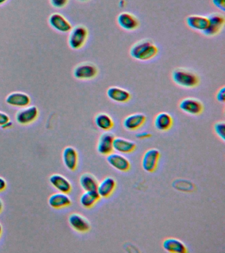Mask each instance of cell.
Here are the masks:
<instances>
[{
  "label": "cell",
  "instance_id": "d6a6232c",
  "mask_svg": "<svg viewBox=\"0 0 225 253\" xmlns=\"http://www.w3.org/2000/svg\"><path fill=\"white\" fill-rule=\"evenodd\" d=\"M151 137V134L147 131L140 132V133H137V135H136L137 139L141 140L149 139V138H150Z\"/></svg>",
  "mask_w": 225,
  "mask_h": 253
},
{
  "label": "cell",
  "instance_id": "1f68e13d",
  "mask_svg": "<svg viewBox=\"0 0 225 253\" xmlns=\"http://www.w3.org/2000/svg\"><path fill=\"white\" fill-rule=\"evenodd\" d=\"M213 4L222 11H225V0H212Z\"/></svg>",
  "mask_w": 225,
  "mask_h": 253
},
{
  "label": "cell",
  "instance_id": "9a60e30c",
  "mask_svg": "<svg viewBox=\"0 0 225 253\" xmlns=\"http://www.w3.org/2000/svg\"><path fill=\"white\" fill-rule=\"evenodd\" d=\"M107 95L112 101L120 104L127 103L132 98V94L128 90L116 86L108 88Z\"/></svg>",
  "mask_w": 225,
  "mask_h": 253
},
{
  "label": "cell",
  "instance_id": "74e56055",
  "mask_svg": "<svg viewBox=\"0 0 225 253\" xmlns=\"http://www.w3.org/2000/svg\"><path fill=\"white\" fill-rule=\"evenodd\" d=\"M7 0H0V5L3 4V3H5L6 2Z\"/></svg>",
  "mask_w": 225,
  "mask_h": 253
},
{
  "label": "cell",
  "instance_id": "d4e9b609",
  "mask_svg": "<svg viewBox=\"0 0 225 253\" xmlns=\"http://www.w3.org/2000/svg\"><path fill=\"white\" fill-rule=\"evenodd\" d=\"M94 124L98 129L103 131H109L114 126V122L110 115L99 113L94 118Z\"/></svg>",
  "mask_w": 225,
  "mask_h": 253
},
{
  "label": "cell",
  "instance_id": "7a4b0ae2",
  "mask_svg": "<svg viewBox=\"0 0 225 253\" xmlns=\"http://www.w3.org/2000/svg\"><path fill=\"white\" fill-rule=\"evenodd\" d=\"M172 79L177 85L184 88H196L199 86L200 78L196 73L186 68H177L172 73Z\"/></svg>",
  "mask_w": 225,
  "mask_h": 253
},
{
  "label": "cell",
  "instance_id": "f1b7e54d",
  "mask_svg": "<svg viewBox=\"0 0 225 253\" xmlns=\"http://www.w3.org/2000/svg\"><path fill=\"white\" fill-rule=\"evenodd\" d=\"M69 0H50L51 4L56 8H62L67 5Z\"/></svg>",
  "mask_w": 225,
  "mask_h": 253
},
{
  "label": "cell",
  "instance_id": "f546056e",
  "mask_svg": "<svg viewBox=\"0 0 225 253\" xmlns=\"http://www.w3.org/2000/svg\"><path fill=\"white\" fill-rule=\"evenodd\" d=\"M217 101L220 103H225V87L223 86L217 91L216 94Z\"/></svg>",
  "mask_w": 225,
  "mask_h": 253
},
{
  "label": "cell",
  "instance_id": "5bb4252c",
  "mask_svg": "<svg viewBox=\"0 0 225 253\" xmlns=\"http://www.w3.org/2000/svg\"><path fill=\"white\" fill-rule=\"evenodd\" d=\"M62 161L68 170L75 171L79 162L78 152L73 147H67L62 152Z\"/></svg>",
  "mask_w": 225,
  "mask_h": 253
},
{
  "label": "cell",
  "instance_id": "8d00e7d4",
  "mask_svg": "<svg viewBox=\"0 0 225 253\" xmlns=\"http://www.w3.org/2000/svg\"><path fill=\"white\" fill-rule=\"evenodd\" d=\"M2 226H1V223H0V237H1V234H2Z\"/></svg>",
  "mask_w": 225,
  "mask_h": 253
},
{
  "label": "cell",
  "instance_id": "d6986e66",
  "mask_svg": "<svg viewBox=\"0 0 225 253\" xmlns=\"http://www.w3.org/2000/svg\"><path fill=\"white\" fill-rule=\"evenodd\" d=\"M116 188V181L112 177H107L103 179L101 182L98 183L97 190L101 198L107 199L110 197L114 192Z\"/></svg>",
  "mask_w": 225,
  "mask_h": 253
},
{
  "label": "cell",
  "instance_id": "4fadbf2b",
  "mask_svg": "<svg viewBox=\"0 0 225 253\" xmlns=\"http://www.w3.org/2000/svg\"><path fill=\"white\" fill-rule=\"evenodd\" d=\"M68 222L71 228L78 233H87L90 229V222L88 219L77 213L70 214L68 218Z\"/></svg>",
  "mask_w": 225,
  "mask_h": 253
},
{
  "label": "cell",
  "instance_id": "83f0119b",
  "mask_svg": "<svg viewBox=\"0 0 225 253\" xmlns=\"http://www.w3.org/2000/svg\"><path fill=\"white\" fill-rule=\"evenodd\" d=\"M214 131L217 137L222 140L223 142L225 141V124L224 122H218L215 124Z\"/></svg>",
  "mask_w": 225,
  "mask_h": 253
},
{
  "label": "cell",
  "instance_id": "cb8c5ba5",
  "mask_svg": "<svg viewBox=\"0 0 225 253\" xmlns=\"http://www.w3.org/2000/svg\"><path fill=\"white\" fill-rule=\"evenodd\" d=\"M113 147H114V152L122 154H128L133 152L135 150L136 144L134 141L123 137H115Z\"/></svg>",
  "mask_w": 225,
  "mask_h": 253
},
{
  "label": "cell",
  "instance_id": "d590c367",
  "mask_svg": "<svg viewBox=\"0 0 225 253\" xmlns=\"http://www.w3.org/2000/svg\"><path fill=\"white\" fill-rule=\"evenodd\" d=\"M3 210V203L2 201H1V199H0V213L1 212V211H2Z\"/></svg>",
  "mask_w": 225,
  "mask_h": 253
},
{
  "label": "cell",
  "instance_id": "ba28073f",
  "mask_svg": "<svg viewBox=\"0 0 225 253\" xmlns=\"http://www.w3.org/2000/svg\"><path fill=\"white\" fill-rule=\"evenodd\" d=\"M107 156L108 163L114 169L120 172H126L130 170L131 164L124 154L113 152Z\"/></svg>",
  "mask_w": 225,
  "mask_h": 253
},
{
  "label": "cell",
  "instance_id": "e575fe53",
  "mask_svg": "<svg viewBox=\"0 0 225 253\" xmlns=\"http://www.w3.org/2000/svg\"><path fill=\"white\" fill-rule=\"evenodd\" d=\"M13 126V123L11 122H9L8 123H7L6 124H5L4 126H1L2 129H9V128H11V126Z\"/></svg>",
  "mask_w": 225,
  "mask_h": 253
},
{
  "label": "cell",
  "instance_id": "44dd1931",
  "mask_svg": "<svg viewBox=\"0 0 225 253\" xmlns=\"http://www.w3.org/2000/svg\"><path fill=\"white\" fill-rule=\"evenodd\" d=\"M186 24L191 29L203 33L209 25V20L206 16L192 15L186 18Z\"/></svg>",
  "mask_w": 225,
  "mask_h": 253
},
{
  "label": "cell",
  "instance_id": "3957f363",
  "mask_svg": "<svg viewBox=\"0 0 225 253\" xmlns=\"http://www.w3.org/2000/svg\"><path fill=\"white\" fill-rule=\"evenodd\" d=\"M88 37V28L83 25H77L70 31L68 43L73 50H79L86 44Z\"/></svg>",
  "mask_w": 225,
  "mask_h": 253
},
{
  "label": "cell",
  "instance_id": "7402d4cb",
  "mask_svg": "<svg viewBox=\"0 0 225 253\" xmlns=\"http://www.w3.org/2000/svg\"><path fill=\"white\" fill-rule=\"evenodd\" d=\"M48 204L53 209H61L69 207L71 205V199L68 194L58 192L50 195Z\"/></svg>",
  "mask_w": 225,
  "mask_h": 253
},
{
  "label": "cell",
  "instance_id": "8fae6325",
  "mask_svg": "<svg viewBox=\"0 0 225 253\" xmlns=\"http://www.w3.org/2000/svg\"><path fill=\"white\" fill-rule=\"evenodd\" d=\"M117 22L122 29L134 31L139 27V21L137 17L129 12H122L118 15Z\"/></svg>",
  "mask_w": 225,
  "mask_h": 253
},
{
  "label": "cell",
  "instance_id": "ac0fdd59",
  "mask_svg": "<svg viewBox=\"0 0 225 253\" xmlns=\"http://www.w3.org/2000/svg\"><path fill=\"white\" fill-rule=\"evenodd\" d=\"M49 181L52 186L58 190V192L68 194L72 190L71 182L61 174L55 173V174L50 175Z\"/></svg>",
  "mask_w": 225,
  "mask_h": 253
},
{
  "label": "cell",
  "instance_id": "484cf974",
  "mask_svg": "<svg viewBox=\"0 0 225 253\" xmlns=\"http://www.w3.org/2000/svg\"><path fill=\"white\" fill-rule=\"evenodd\" d=\"M101 199V196L96 190L85 191L81 194L79 202L81 205L85 209H90L93 207Z\"/></svg>",
  "mask_w": 225,
  "mask_h": 253
},
{
  "label": "cell",
  "instance_id": "9c48e42d",
  "mask_svg": "<svg viewBox=\"0 0 225 253\" xmlns=\"http://www.w3.org/2000/svg\"><path fill=\"white\" fill-rule=\"evenodd\" d=\"M39 116V109L35 105H28L22 107L16 116L17 122L22 126H26L35 122Z\"/></svg>",
  "mask_w": 225,
  "mask_h": 253
},
{
  "label": "cell",
  "instance_id": "7c38bea8",
  "mask_svg": "<svg viewBox=\"0 0 225 253\" xmlns=\"http://www.w3.org/2000/svg\"><path fill=\"white\" fill-rule=\"evenodd\" d=\"M147 117L141 113H135L126 117L123 120V126L128 131H135L146 123Z\"/></svg>",
  "mask_w": 225,
  "mask_h": 253
},
{
  "label": "cell",
  "instance_id": "8992f818",
  "mask_svg": "<svg viewBox=\"0 0 225 253\" xmlns=\"http://www.w3.org/2000/svg\"><path fill=\"white\" fill-rule=\"evenodd\" d=\"M160 157V151L153 148L149 149L143 154L141 159V166L147 173H153L158 169Z\"/></svg>",
  "mask_w": 225,
  "mask_h": 253
},
{
  "label": "cell",
  "instance_id": "277c9868",
  "mask_svg": "<svg viewBox=\"0 0 225 253\" xmlns=\"http://www.w3.org/2000/svg\"><path fill=\"white\" fill-rule=\"evenodd\" d=\"M98 74L97 66L90 62H84L79 64L73 70V76L78 80H92L95 78Z\"/></svg>",
  "mask_w": 225,
  "mask_h": 253
},
{
  "label": "cell",
  "instance_id": "ffe728a7",
  "mask_svg": "<svg viewBox=\"0 0 225 253\" xmlns=\"http://www.w3.org/2000/svg\"><path fill=\"white\" fill-rule=\"evenodd\" d=\"M162 248L168 253H186L188 248L185 243L177 238L168 237L162 241Z\"/></svg>",
  "mask_w": 225,
  "mask_h": 253
},
{
  "label": "cell",
  "instance_id": "2e32d148",
  "mask_svg": "<svg viewBox=\"0 0 225 253\" xmlns=\"http://www.w3.org/2000/svg\"><path fill=\"white\" fill-rule=\"evenodd\" d=\"M48 21L52 28L61 33H68L72 29V25L69 21L60 13H53L49 18Z\"/></svg>",
  "mask_w": 225,
  "mask_h": 253
},
{
  "label": "cell",
  "instance_id": "836d02e7",
  "mask_svg": "<svg viewBox=\"0 0 225 253\" xmlns=\"http://www.w3.org/2000/svg\"><path fill=\"white\" fill-rule=\"evenodd\" d=\"M7 188V182L4 178L0 177V192H2Z\"/></svg>",
  "mask_w": 225,
  "mask_h": 253
},
{
  "label": "cell",
  "instance_id": "6da1fadb",
  "mask_svg": "<svg viewBox=\"0 0 225 253\" xmlns=\"http://www.w3.org/2000/svg\"><path fill=\"white\" fill-rule=\"evenodd\" d=\"M158 46L149 39L137 41L130 48V54L134 60L147 62L154 59L158 54Z\"/></svg>",
  "mask_w": 225,
  "mask_h": 253
},
{
  "label": "cell",
  "instance_id": "4316f807",
  "mask_svg": "<svg viewBox=\"0 0 225 253\" xmlns=\"http://www.w3.org/2000/svg\"><path fill=\"white\" fill-rule=\"evenodd\" d=\"M79 184L84 191L96 190L98 181L93 175L86 173L81 175L80 178H79Z\"/></svg>",
  "mask_w": 225,
  "mask_h": 253
},
{
  "label": "cell",
  "instance_id": "30bf717a",
  "mask_svg": "<svg viewBox=\"0 0 225 253\" xmlns=\"http://www.w3.org/2000/svg\"><path fill=\"white\" fill-rule=\"evenodd\" d=\"M115 136L111 132L105 131L102 133L98 138L96 150L100 154L103 156H108L114 152L113 143Z\"/></svg>",
  "mask_w": 225,
  "mask_h": 253
},
{
  "label": "cell",
  "instance_id": "5b68a950",
  "mask_svg": "<svg viewBox=\"0 0 225 253\" xmlns=\"http://www.w3.org/2000/svg\"><path fill=\"white\" fill-rule=\"evenodd\" d=\"M209 25L207 29L203 32L204 35L208 37H213L218 35L222 31L225 23V16L219 13H213L207 17Z\"/></svg>",
  "mask_w": 225,
  "mask_h": 253
},
{
  "label": "cell",
  "instance_id": "e0dca14e",
  "mask_svg": "<svg viewBox=\"0 0 225 253\" xmlns=\"http://www.w3.org/2000/svg\"><path fill=\"white\" fill-rule=\"evenodd\" d=\"M5 102L13 107H24L31 103V97L27 94L22 92H14L7 96Z\"/></svg>",
  "mask_w": 225,
  "mask_h": 253
},
{
  "label": "cell",
  "instance_id": "603a6c76",
  "mask_svg": "<svg viewBox=\"0 0 225 253\" xmlns=\"http://www.w3.org/2000/svg\"><path fill=\"white\" fill-rule=\"evenodd\" d=\"M174 120L171 114L167 112H160L155 118L154 126L160 132L168 131L173 126Z\"/></svg>",
  "mask_w": 225,
  "mask_h": 253
},
{
  "label": "cell",
  "instance_id": "4dcf8cb0",
  "mask_svg": "<svg viewBox=\"0 0 225 253\" xmlns=\"http://www.w3.org/2000/svg\"><path fill=\"white\" fill-rule=\"evenodd\" d=\"M9 122H10V118H9L8 115L3 112V111H0V126H4Z\"/></svg>",
  "mask_w": 225,
  "mask_h": 253
},
{
  "label": "cell",
  "instance_id": "f35d334b",
  "mask_svg": "<svg viewBox=\"0 0 225 253\" xmlns=\"http://www.w3.org/2000/svg\"><path fill=\"white\" fill-rule=\"evenodd\" d=\"M79 1H82V2H86V1H89V0H78Z\"/></svg>",
  "mask_w": 225,
  "mask_h": 253
},
{
  "label": "cell",
  "instance_id": "52a82bcc",
  "mask_svg": "<svg viewBox=\"0 0 225 253\" xmlns=\"http://www.w3.org/2000/svg\"><path fill=\"white\" fill-rule=\"evenodd\" d=\"M179 107L182 112L190 116H199L203 112V103L199 99L195 98H185L179 103Z\"/></svg>",
  "mask_w": 225,
  "mask_h": 253
}]
</instances>
